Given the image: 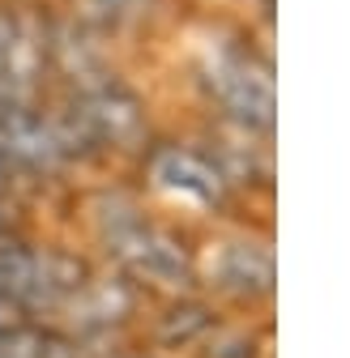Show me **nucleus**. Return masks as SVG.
I'll return each mask as SVG.
<instances>
[{
	"label": "nucleus",
	"mask_w": 350,
	"mask_h": 358,
	"mask_svg": "<svg viewBox=\"0 0 350 358\" xmlns=\"http://www.w3.org/2000/svg\"><path fill=\"white\" fill-rule=\"evenodd\" d=\"M223 316L227 311L218 307L209 294H201V290L154 299L150 311H146V320H141L137 345L150 350L154 358H192V350L223 324Z\"/></svg>",
	"instance_id": "nucleus-8"
},
{
	"label": "nucleus",
	"mask_w": 350,
	"mask_h": 358,
	"mask_svg": "<svg viewBox=\"0 0 350 358\" xmlns=\"http://www.w3.org/2000/svg\"><path fill=\"white\" fill-rule=\"evenodd\" d=\"M274 329L270 320H252V316H223V324H218L197 350L192 358H274Z\"/></svg>",
	"instance_id": "nucleus-10"
},
{
	"label": "nucleus",
	"mask_w": 350,
	"mask_h": 358,
	"mask_svg": "<svg viewBox=\"0 0 350 358\" xmlns=\"http://www.w3.org/2000/svg\"><path fill=\"white\" fill-rule=\"evenodd\" d=\"M197 282L227 316H265L278 290V256L270 227L227 222L205 227L197 248Z\"/></svg>",
	"instance_id": "nucleus-3"
},
{
	"label": "nucleus",
	"mask_w": 350,
	"mask_h": 358,
	"mask_svg": "<svg viewBox=\"0 0 350 358\" xmlns=\"http://www.w3.org/2000/svg\"><path fill=\"white\" fill-rule=\"evenodd\" d=\"M94 268L99 260L77 243L38 239L34 231L0 235V299L26 320L52 324Z\"/></svg>",
	"instance_id": "nucleus-4"
},
{
	"label": "nucleus",
	"mask_w": 350,
	"mask_h": 358,
	"mask_svg": "<svg viewBox=\"0 0 350 358\" xmlns=\"http://www.w3.org/2000/svg\"><path fill=\"white\" fill-rule=\"evenodd\" d=\"M26 188H22V179L13 175V166L5 162V154H0V196H22Z\"/></svg>",
	"instance_id": "nucleus-12"
},
{
	"label": "nucleus",
	"mask_w": 350,
	"mask_h": 358,
	"mask_svg": "<svg viewBox=\"0 0 350 358\" xmlns=\"http://www.w3.org/2000/svg\"><path fill=\"white\" fill-rule=\"evenodd\" d=\"M0 154L22 179V188L69 184L85 171L81 154L73 150L56 107L43 103H0Z\"/></svg>",
	"instance_id": "nucleus-6"
},
{
	"label": "nucleus",
	"mask_w": 350,
	"mask_h": 358,
	"mask_svg": "<svg viewBox=\"0 0 350 358\" xmlns=\"http://www.w3.org/2000/svg\"><path fill=\"white\" fill-rule=\"evenodd\" d=\"M48 94V5L0 0V103H43Z\"/></svg>",
	"instance_id": "nucleus-7"
},
{
	"label": "nucleus",
	"mask_w": 350,
	"mask_h": 358,
	"mask_svg": "<svg viewBox=\"0 0 350 358\" xmlns=\"http://www.w3.org/2000/svg\"><path fill=\"white\" fill-rule=\"evenodd\" d=\"M167 0H64V13H73L81 26H90L107 43L150 30V22L162 13Z\"/></svg>",
	"instance_id": "nucleus-9"
},
{
	"label": "nucleus",
	"mask_w": 350,
	"mask_h": 358,
	"mask_svg": "<svg viewBox=\"0 0 350 358\" xmlns=\"http://www.w3.org/2000/svg\"><path fill=\"white\" fill-rule=\"evenodd\" d=\"M150 303L154 299H146L128 278H120L115 268L99 264L90 273V282L64 303V311L52 324L60 333H69L73 341L115 358V354L137 345V333H141V320H146Z\"/></svg>",
	"instance_id": "nucleus-5"
},
{
	"label": "nucleus",
	"mask_w": 350,
	"mask_h": 358,
	"mask_svg": "<svg viewBox=\"0 0 350 358\" xmlns=\"http://www.w3.org/2000/svg\"><path fill=\"white\" fill-rule=\"evenodd\" d=\"M133 166L141 179L137 192L154 209L180 217V222H192L197 231L227 227L248 205L239 196V188L227 179V171L201 145V137H167V132H154V141L141 150V158Z\"/></svg>",
	"instance_id": "nucleus-1"
},
{
	"label": "nucleus",
	"mask_w": 350,
	"mask_h": 358,
	"mask_svg": "<svg viewBox=\"0 0 350 358\" xmlns=\"http://www.w3.org/2000/svg\"><path fill=\"white\" fill-rule=\"evenodd\" d=\"M192 85L214 120L248 128L274 141L278 124V90H274V56L260 52L244 34H223L201 43L192 60Z\"/></svg>",
	"instance_id": "nucleus-2"
},
{
	"label": "nucleus",
	"mask_w": 350,
	"mask_h": 358,
	"mask_svg": "<svg viewBox=\"0 0 350 358\" xmlns=\"http://www.w3.org/2000/svg\"><path fill=\"white\" fill-rule=\"evenodd\" d=\"M13 231H30V213L22 196H0V235H13Z\"/></svg>",
	"instance_id": "nucleus-11"
},
{
	"label": "nucleus",
	"mask_w": 350,
	"mask_h": 358,
	"mask_svg": "<svg viewBox=\"0 0 350 358\" xmlns=\"http://www.w3.org/2000/svg\"><path fill=\"white\" fill-rule=\"evenodd\" d=\"M115 358H154V354L141 350V345H133V350H124V354H115Z\"/></svg>",
	"instance_id": "nucleus-13"
}]
</instances>
